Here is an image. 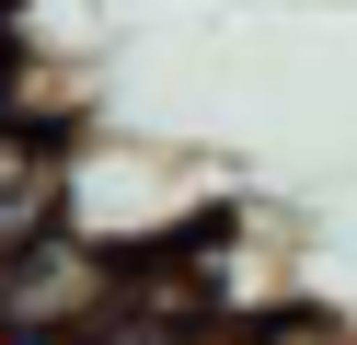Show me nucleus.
Listing matches in <instances>:
<instances>
[{
	"label": "nucleus",
	"instance_id": "1",
	"mask_svg": "<svg viewBox=\"0 0 357 345\" xmlns=\"http://www.w3.org/2000/svg\"><path fill=\"white\" fill-rule=\"evenodd\" d=\"M116 288L127 253H104L70 219L35 242H0V334H116Z\"/></svg>",
	"mask_w": 357,
	"mask_h": 345
},
{
	"label": "nucleus",
	"instance_id": "2",
	"mask_svg": "<svg viewBox=\"0 0 357 345\" xmlns=\"http://www.w3.org/2000/svg\"><path fill=\"white\" fill-rule=\"evenodd\" d=\"M70 150H81V127L47 115L35 92L0 104V242H35L70 219Z\"/></svg>",
	"mask_w": 357,
	"mask_h": 345
},
{
	"label": "nucleus",
	"instance_id": "3",
	"mask_svg": "<svg viewBox=\"0 0 357 345\" xmlns=\"http://www.w3.org/2000/svg\"><path fill=\"white\" fill-rule=\"evenodd\" d=\"M116 345H254L242 322H196V334H116Z\"/></svg>",
	"mask_w": 357,
	"mask_h": 345
},
{
	"label": "nucleus",
	"instance_id": "4",
	"mask_svg": "<svg viewBox=\"0 0 357 345\" xmlns=\"http://www.w3.org/2000/svg\"><path fill=\"white\" fill-rule=\"evenodd\" d=\"M24 92V35H12V12H0V104Z\"/></svg>",
	"mask_w": 357,
	"mask_h": 345
},
{
	"label": "nucleus",
	"instance_id": "5",
	"mask_svg": "<svg viewBox=\"0 0 357 345\" xmlns=\"http://www.w3.org/2000/svg\"><path fill=\"white\" fill-rule=\"evenodd\" d=\"M0 345H116V334H0Z\"/></svg>",
	"mask_w": 357,
	"mask_h": 345
}]
</instances>
